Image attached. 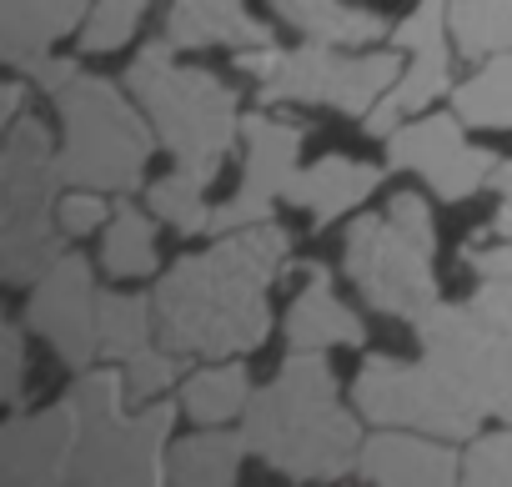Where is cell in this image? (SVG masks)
<instances>
[{"mask_svg":"<svg viewBox=\"0 0 512 487\" xmlns=\"http://www.w3.org/2000/svg\"><path fill=\"white\" fill-rule=\"evenodd\" d=\"M422 362L367 357L357 372V412L382 427H417L467 442L482 417L512 422V342L477 307H432L417 322Z\"/></svg>","mask_w":512,"mask_h":487,"instance_id":"1","label":"cell"},{"mask_svg":"<svg viewBox=\"0 0 512 487\" xmlns=\"http://www.w3.org/2000/svg\"><path fill=\"white\" fill-rule=\"evenodd\" d=\"M287 252V226L256 221L221 236L201 257H181L151 297L161 347L211 362L256 352L272 332L267 292L287 272Z\"/></svg>","mask_w":512,"mask_h":487,"instance_id":"2","label":"cell"},{"mask_svg":"<svg viewBox=\"0 0 512 487\" xmlns=\"http://www.w3.org/2000/svg\"><path fill=\"white\" fill-rule=\"evenodd\" d=\"M246 442L267 467L297 482L347 477L362 457V422L342 407L332 362L322 352H292L282 372L246 402Z\"/></svg>","mask_w":512,"mask_h":487,"instance_id":"3","label":"cell"},{"mask_svg":"<svg viewBox=\"0 0 512 487\" xmlns=\"http://www.w3.org/2000/svg\"><path fill=\"white\" fill-rule=\"evenodd\" d=\"M126 86L146 106V116H151L161 146L171 151L176 171L211 186L231 141H236V131H241L236 91L201 66H176L171 41H151L126 66Z\"/></svg>","mask_w":512,"mask_h":487,"instance_id":"4","label":"cell"},{"mask_svg":"<svg viewBox=\"0 0 512 487\" xmlns=\"http://www.w3.org/2000/svg\"><path fill=\"white\" fill-rule=\"evenodd\" d=\"M432 252H437L432 206L417 191H397L387 201V216L352 221L342 267H347V282L362 292V302L417 327L437 307Z\"/></svg>","mask_w":512,"mask_h":487,"instance_id":"5","label":"cell"},{"mask_svg":"<svg viewBox=\"0 0 512 487\" xmlns=\"http://www.w3.org/2000/svg\"><path fill=\"white\" fill-rule=\"evenodd\" d=\"M61 151L51 146V131L41 116H21L6 126V151H0V277L6 287L41 282L71 241L56 221V186H61Z\"/></svg>","mask_w":512,"mask_h":487,"instance_id":"6","label":"cell"},{"mask_svg":"<svg viewBox=\"0 0 512 487\" xmlns=\"http://www.w3.org/2000/svg\"><path fill=\"white\" fill-rule=\"evenodd\" d=\"M76 402V457L71 482H161L171 467H161L166 432L176 422L171 402H146L141 412H126V377L116 367L76 372V387L66 392Z\"/></svg>","mask_w":512,"mask_h":487,"instance_id":"7","label":"cell"},{"mask_svg":"<svg viewBox=\"0 0 512 487\" xmlns=\"http://www.w3.org/2000/svg\"><path fill=\"white\" fill-rule=\"evenodd\" d=\"M66 141H61V176L86 191H131L151 161V131L136 106L106 76H76L56 91Z\"/></svg>","mask_w":512,"mask_h":487,"instance_id":"8","label":"cell"},{"mask_svg":"<svg viewBox=\"0 0 512 487\" xmlns=\"http://www.w3.org/2000/svg\"><path fill=\"white\" fill-rule=\"evenodd\" d=\"M397 56L367 51V56H342L327 41H312L302 51H282L272 76L262 81L256 101L277 106V101H302V106H332L342 116H367L382 91L397 86Z\"/></svg>","mask_w":512,"mask_h":487,"instance_id":"9","label":"cell"},{"mask_svg":"<svg viewBox=\"0 0 512 487\" xmlns=\"http://www.w3.org/2000/svg\"><path fill=\"white\" fill-rule=\"evenodd\" d=\"M462 116H417L412 126H397L387 136V166L397 171H417L432 196L442 201H467L477 196L482 186H492V171H497V156L482 151V146H467L462 136Z\"/></svg>","mask_w":512,"mask_h":487,"instance_id":"10","label":"cell"},{"mask_svg":"<svg viewBox=\"0 0 512 487\" xmlns=\"http://www.w3.org/2000/svg\"><path fill=\"white\" fill-rule=\"evenodd\" d=\"M241 136H246L241 191L211 211V231H241L256 221H272V206L287 196V186L297 176V156H302L307 131L256 111V116H241Z\"/></svg>","mask_w":512,"mask_h":487,"instance_id":"11","label":"cell"},{"mask_svg":"<svg viewBox=\"0 0 512 487\" xmlns=\"http://www.w3.org/2000/svg\"><path fill=\"white\" fill-rule=\"evenodd\" d=\"M26 327L41 332L71 372H86L101 352V297L81 257H61L26 302Z\"/></svg>","mask_w":512,"mask_h":487,"instance_id":"12","label":"cell"},{"mask_svg":"<svg viewBox=\"0 0 512 487\" xmlns=\"http://www.w3.org/2000/svg\"><path fill=\"white\" fill-rule=\"evenodd\" d=\"M76 457V402L61 397L36 417H16L0 432V482L31 487V482H71Z\"/></svg>","mask_w":512,"mask_h":487,"instance_id":"13","label":"cell"},{"mask_svg":"<svg viewBox=\"0 0 512 487\" xmlns=\"http://www.w3.org/2000/svg\"><path fill=\"white\" fill-rule=\"evenodd\" d=\"M357 472L367 482H387V487H447L462 477V457L447 447V437L417 432V427H387L372 442H362Z\"/></svg>","mask_w":512,"mask_h":487,"instance_id":"14","label":"cell"},{"mask_svg":"<svg viewBox=\"0 0 512 487\" xmlns=\"http://www.w3.org/2000/svg\"><path fill=\"white\" fill-rule=\"evenodd\" d=\"M447 36H452V26H447V0H417V11L392 31V46L412 56L407 76H402L397 91H392V101H397L402 111H422V106L442 101V91H447V66H452Z\"/></svg>","mask_w":512,"mask_h":487,"instance_id":"15","label":"cell"},{"mask_svg":"<svg viewBox=\"0 0 512 487\" xmlns=\"http://www.w3.org/2000/svg\"><path fill=\"white\" fill-rule=\"evenodd\" d=\"M81 21L86 0H0V56L16 71H31Z\"/></svg>","mask_w":512,"mask_h":487,"instance_id":"16","label":"cell"},{"mask_svg":"<svg viewBox=\"0 0 512 487\" xmlns=\"http://www.w3.org/2000/svg\"><path fill=\"white\" fill-rule=\"evenodd\" d=\"M171 46L186 51H206V46H231V51H251V46H272V31L246 11V0H176L171 21H166Z\"/></svg>","mask_w":512,"mask_h":487,"instance_id":"17","label":"cell"},{"mask_svg":"<svg viewBox=\"0 0 512 487\" xmlns=\"http://www.w3.org/2000/svg\"><path fill=\"white\" fill-rule=\"evenodd\" d=\"M377 181H382V171L367 166V161H352V156H322V161H312V166H297V176H292V186H287L282 201L312 211L317 226H327L332 216L362 206V201L377 191Z\"/></svg>","mask_w":512,"mask_h":487,"instance_id":"18","label":"cell"},{"mask_svg":"<svg viewBox=\"0 0 512 487\" xmlns=\"http://www.w3.org/2000/svg\"><path fill=\"white\" fill-rule=\"evenodd\" d=\"M287 342L302 347V352H322V347H362L367 332H362V317H352L337 292H332V277L322 267H307V287L297 292L292 312H287Z\"/></svg>","mask_w":512,"mask_h":487,"instance_id":"19","label":"cell"},{"mask_svg":"<svg viewBox=\"0 0 512 487\" xmlns=\"http://www.w3.org/2000/svg\"><path fill=\"white\" fill-rule=\"evenodd\" d=\"M272 11L297 26L302 36L312 41H327V46H372V41H387L392 26L377 16V11H362V6H342V0H272Z\"/></svg>","mask_w":512,"mask_h":487,"instance_id":"20","label":"cell"},{"mask_svg":"<svg viewBox=\"0 0 512 487\" xmlns=\"http://www.w3.org/2000/svg\"><path fill=\"white\" fill-rule=\"evenodd\" d=\"M251 452L246 442V427L241 432H226V427H201L196 437L176 442L171 447V482H206V487H226L236 482V462Z\"/></svg>","mask_w":512,"mask_h":487,"instance_id":"21","label":"cell"},{"mask_svg":"<svg viewBox=\"0 0 512 487\" xmlns=\"http://www.w3.org/2000/svg\"><path fill=\"white\" fill-rule=\"evenodd\" d=\"M452 106L472 131H512V51L492 56L477 76H467L452 91Z\"/></svg>","mask_w":512,"mask_h":487,"instance_id":"22","label":"cell"},{"mask_svg":"<svg viewBox=\"0 0 512 487\" xmlns=\"http://www.w3.org/2000/svg\"><path fill=\"white\" fill-rule=\"evenodd\" d=\"M452 46L467 61L512 51V0H447Z\"/></svg>","mask_w":512,"mask_h":487,"instance_id":"23","label":"cell"},{"mask_svg":"<svg viewBox=\"0 0 512 487\" xmlns=\"http://www.w3.org/2000/svg\"><path fill=\"white\" fill-rule=\"evenodd\" d=\"M246 367L241 362H216V367H201L191 382H186V392H181V407L201 422V427H221V422H231L236 412H241V402H246Z\"/></svg>","mask_w":512,"mask_h":487,"instance_id":"24","label":"cell"},{"mask_svg":"<svg viewBox=\"0 0 512 487\" xmlns=\"http://www.w3.org/2000/svg\"><path fill=\"white\" fill-rule=\"evenodd\" d=\"M101 267L121 282H131V277H146L151 267H156V231H151V221H146V211H136V206H116V216H111V231H106V241H101Z\"/></svg>","mask_w":512,"mask_h":487,"instance_id":"25","label":"cell"},{"mask_svg":"<svg viewBox=\"0 0 512 487\" xmlns=\"http://www.w3.org/2000/svg\"><path fill=\"white\" fill-rule=\"evenodd\" d=\"M151 327H156L151 297H126V292L101 297V357L131 362L136 352H146Z\"/></svg>","mask_w":512,"mask_h":487,"instance_id":"26","label":"cell"},{"mask_svg":"<svg viewBox=\"0 0 512 487\" xmlns=\"http://www.w3.org/2000/svg\"><path fill=\"white\" fill-rule=\"evenodd\" d=\"M201 196H206V186H201L196 176L171 171V176H161V181L151 186V211H156L161 221H171L176 231L196 236V231H211V211H206Z\"/></svg>","mask_w":512,"mask_h":487,"instance_id":"27","label":"cell"},{"mask_svg":"<svg viewBox=\"0 0 512 487\" xmlns=\"http://www.w3.org/2000/svg\"><path fill=\"white\" fill-rule=\"evenodd\" d=\"M146 6H151V0H101V6L91 11V21H86V31H81V46H86L91 56L121 51V46L136 36Z\"/></svg>","mask_w":512,"mask_h":487,"instance_id":"28","label":"cell"},{"mask_svg":"<svg viewBox=\"0 0 512 487\" xmlns=\"http://www.w3.org/2000/svg\"><path fill=\"white\" fill-rule=\"evenodd\" d=\"M462 482H487V487H512V427L487 432L467 447L462 457Z\"/></svg>","mask_w":512,"mask_h":487,"instance_id":"29","label":"cell"},{"mask_svg":"<svg viewBox=\"0 0 512 487\" xmlns=\"http://www.w3.org/2000/svg\"><path fill=\"white\" fill-rule=\"evenodd\" d=\"M181 372V352L171 347H146L126 362V397L131 402H156Z\"/></svg>","mask_w":512,"mask_h":487,"instance_id":"30","label":"cell"},{"mask_svg":"<svg viewBox=\"0 0 512 487\" xmlns=\"http://www.w3.org/2000/svg\"><path fill=\"white\" fill-rule=\"evenodd\" d=\"M21 387H26V342L16 322H0V397H6V407L21 402Z\"/></svg>","mask_w":512,"mask_h":487,"instance_id":"31","label":"cell"},{"mask_svg":"<svg viewBox=\"0 0 512 487\" xmlns=\"http://www.w3.org/2000/svg\"><path fill=\"white\" fill-rule=\"evenodd\" d=\"M111 216V206H106V196L101 191H76V196H61V206H56V226L66 231V236H86V231H96L101 221Z\"/></svg>","mask_w":512,"mask_h":487,"instance_id":"32","label":"cell"},{"mask_svg":"<svg viewBox=\"0 0 512 487\" xmlns=\"http://www.w3.org/2000/svg\"><path fill=\"white\" fill-rule=\"evenodd\" d=\"M472 307H477L482 322H492V327L512 342V277H502V282H482L477 297H472Z\"/></svg>","mask_w":512,"mask_h":487,"instance_id":"33","label":"cell"},{"mask_svg":"<svg viewBox=\"0 0 512 487\" xmlns=\"http://www.w3.org/2000/svg\"><path fill=\"white\" fill-rule=\"evenodd\" d=\"M467 262H472V272H477L482 282H502V277H512V236H502L497 247L467 252Z\"/></svg>","mask_w":512,"mask_h":487,"instance_id":"34","label":"cell"},{"mask_svg":"<svg viewBox=\"0 0 512 487\" xmlns=\"http://www.w3.org/2000/svg\"><path fill=\"white\" fill-rule=\"evenodd\" d=\"M31 76H36V86H46V91H66L81 71H76V61H61V56H41L36 66H31Z\"/></svg>","mask_w":512,"mask_h":487,"instance_id":"35","label":"cell"},{"mask_svg":"<svg viewBox=\"0 0 512 487\" xmlns=\"http://www.w3.org/2000/svg\"><path fill=\"white\" fill-rule=\"evenodd\" d=\"M492 186H497V216H492V231L497 236H512V161H497L492 171Z\"/></svg>","mask_w":512,"mask_h":487,"instance_id":"36","label":"cell"},{"mask_svg":"<svg viewBox=\"0 0 512 487\" xmlns=\"http://www.w3.org/2000/svg\"><path fill=\"white\" fill-rule=\"evenodd\" d=\"M397 121H402V106H397L392 96H387L382 106H372V111H367V131H372V136H392V131H397Z\"/></svg>","mask_w":512,"mask_h":487,"instance_id":"37","label":"cell"},{"mask_svg":"<svg viewBox=\"0 0 512 487\" xmlns=\"http://www.w3.org/2000/svg\"><path fill=\"white\" fill-rule=\"evenodd\" d=\"M21 106H26V86H21V81H11L6 91H0V126L21 121Z\"/></svg>","mask_w":512,"mask_h":487,"instance_id":"38","label":"cell"}]
</instances>
